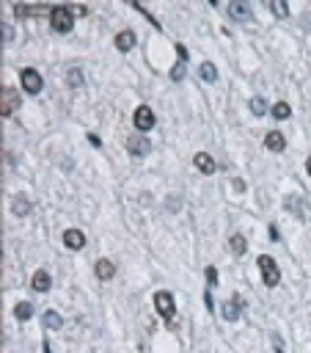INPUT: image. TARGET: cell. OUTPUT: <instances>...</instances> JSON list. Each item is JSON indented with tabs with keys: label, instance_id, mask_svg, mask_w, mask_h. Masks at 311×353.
Returning <instances> with one entry per match:
<instances>
[{
	"label": "cell",
	"instance_id": "obj_23",
	"mask_svg": "<svg viewBox=\"0 0 311 353\" xmlns=\"http://www.w3.org/2000/svg\"><path fill=\"white\" fill-rule=\"evenodd\" d=\"M66 80H69V86H72V88H80V86H83V75H80V69H69Z\"/></svg>",
	"mask_w": 311,
	"mask_h": 353
},
{
	"label": "cell",
	"instance_id": "obj_1",
	"mask_svg": "<svg viewBox=\"0 0 311 353\" xmlns=\"http://www.w3.org/2000/svg\"><path fill=\"white\" fill-rule=\"evenodd\" d=\"M50 25L55 28L58 33H69V31H72V25H74L72 9H69V6H55L52 14H50Z\"/></svg>",
	"mask_w": 311,
	"mask_h": 353
},
{
	"label": "cell",
	"instance_id": "obj_32",
	"mask_svg": "<svg viewBox=\"0 0 311 353\" xmlns=\"http://www.w3.org/2000/svg\"><path fill=\"white\" fill-rule=\"evenodd\" d=\"M275 353H284V350H281V348H278V350H275Z\"/></svg>",
	"mask_w": 311,
	"mask_h": 353
},
{
	"label": "cell",
	"instance_id": "obj_5",
	"mask_svg": "<svg viewBox=\"0 0 311 353\" xmlns=\"http://www.w3.org/2000/svg\"><path fill=\"white\" fill-rule=\"evenodd\" d=\"M17 108H20V94H17V88L3 86V97H0V113H3V116H11Z\"/></svg>",
	"mask_w": 311,
	"mask_h": 353
},
{
	"label": "cell",
	"instance_id": "obj_7",
	"mask_svg": "<svg viewBox=\"0 0 311 353\" xmlns=\"http://www.w3.org/2000/svg\"><path fill=\"white\" fill-rule=\"evenodd\" d=\"M20 80H22V88H25L28 94H39V91H42V75H39L36 69H22Z\"/></svg>",
	"mask_w": 311,
	"mask_h": 353
},
{
	"label": "cell",
	"instance_id": "obj_21",
	"mask_svg": "<svg viewBox=\"0 0 311 353\" xmlns=\"http://www.w3.org/2000/svg\"><path fill=\"white\" fill-rule=\"evenodd\" d=\"M270 113L275 116V119H289V113H292V108L286 102H275L273 108H270Z\"/></svg>",
	"mask_w": 311,
	"mask_h": 353
},
{
	"label": "cell",
	"instance_id": "obj_3",
	"mask_svg": "<svg viewBox=\"0 0 311 353\" xmlns=\"http://www.w3.org/2000/svg\"><path fill=\"white\" fill-rule=\"evenodd\" d=\"M259 268H262V279H265L267 287H275V284L281 281V270H278V265H275L273 257L262 254V257H259Z\"/></svg>",
	"mask_w": 311,
	"mask_h": 353
},
{
	"label": "cell",
	"instance_id": "obj_30",
	"mask_svg": "<svg viewBox=\"0 0 311 353\" xmlns=\"http://www.w3.org/2000/svg\"><path fill=\"white\" fill-rule=\"evenodd\" d=\"M306 171H308V177H311V157L306 160Z\"/></svg>",
	"mask_w": 311,
	"mask_h": 353
},
{
	"label": "cell",
	"instance_id": "obj_20",
	"mask_svg": "<svg viewBox=\"0 0 311 353\" xmlns=\"http://www.w3.org/2000/svg\"><path fill=\"white\" fill-rule=\"evenodd\" d=\"M42 320H44V326H47V328H52V331L63 326V320H61V315H58V312H44Z\"/></svg>",
	"mask_w": 311,
	"mask_h": 353
},
{
	"label": "cell",
	"instance_id": "obj_18",
	"mask_svg": "<svg viewBox=\"0 0 311 353\" xmlns=\"http://www.w3.org/2000/svg\"><path fill=\"white\" fill-rule=\"evenodd\" d=\"M11 213L14 215H28L31 213V202H28L25 196H14V202H11Z\"/></svg>",
	"mask_w": 311,
	"mask_h": 353
},
{
	"label": "cell",
	"instance_id": "obj_6",
	"mask_svg": "<svg viewBox=\"0 0 311 353\" xmlns=\"http://www.w3.org/2000/svg\"><path fill=\"white\" fill-rule=\"evenodd\" d=\"M127 149H130V155H135V157H143V155H149L151 144L143 133H135V135L127 138Z\"/></svg>",
	"mask_w": 311,
	"mask_h": 353
},
{
	"label": "cell",
	"instance_id": "obj_8",
	"mask_svg": "<svg viewBox=\"0 0 311 353\" xmlns=\"http://www.w3.org/2000/svg\"><path fill=\"white\" fill-rule=\"evenodd\" d=\"M63 246L72 249V251H80L86 246V234L80 232V229H66V232H63Z\"/></svg>",
	"mask_w": 311,
	"mask_h": 353
},
{
	"label": "cell",
	"instance_id": "obj_26",
	"mask_svg": "<svg viewBox=\"0 0 311 353\" xmlns=\"http://www.w3.org/2000/svg\"><path fill=\"white\" fill-rule=\"evenodd\" d=\"M273 11H275L278 17H286V14H289V9H286L284 0H275V3H273Z\"/></svg>",
	"mask_w": 311,
	"mask_h": 353
},
{
	"label": "cell",
	"instance_id": "obj_14",
	"mask_svg": "<svg viewBox=\"0 0 311 353\" xmlns=\"http://www.w3.org/2000/svg\"><path fill=\"white\" fill-rule=\"evenodd\" d=\"M97 276L102 281L113 279V276H116V265L110 262V260H105V257H102V260H97Z\"/></svg>",
	"mask_w": 311,
	"mask_h": 353
},
{
	"label": "cell",
	"instance_id": "obj_10",
	"mask_svg": "<svg viewBox=\"0 0 311 353\" xmlns=\"http://www.w3.org/2000/svg\"><path fill=\"white\" fill-rule=\"evenodd\" d=\"M240 307H243V298L234 296L228 304H223V309H220V312H223V317H226L228 323H234V320H240Z\"/></svg>",
	"mask_w": 311,
	"mask_h": 353
},
{
	"label": "cell",
	"instance_id": "obj_29",
	"mask_svg": "<svg viewBox=\"0 0 311 353\" xmlns=\"http://www.w3.org/2000/svg\"><path fill=\"white\" fill-rule=\"evenodd\" d=\"M89 141H91L94 146H99V144H102V141H99V135H94V133H89Z\"/></svg>",
	"mask_w": 311,
	"mask_h": 353
},
{
	"label": "cell",
	"instance_id": "obj_13",
	"mask_svg": "<svg viewBox=\"0 0 311 353\" xmlns=\"http://www.w3.org/2000/svg\"><path fill=\"white\" fill-rule=\"evenodd\" d=\"M31 287L36 292H47L52 287V279H50V273H47V270H36V273H33V281H31Z\"/></svg>",
	"mask_w": 311,
	"mask_h": 353
},
{
	"label": "cell",
	"instance_id": "obj_16",
	"mask_svg": "<svg viewBox=\"0 0 311 353\" xmlns=\"http://www.w3.org/2000/svg\"><path fill=\"white\" fill-rule=\"evenodd\" d=\"M228 249H231V254L243 257L245 251H248V243H245L243 234H231V238H228Z\"/></svg>",
	"mask_w": 311,
	"mask_h": 353
},
{
	"label": "cell",
	"instance_id": "obj_27",
	"mask_svg": "<svg viewBox=\"0 0 311 353\" xmlns=\"http://www.w3.org/2000/svg\"><path fill=\"white\" fill-rule=\"evenodd\" d=\"M11 36H14L11 25H9V22H3V44H6V42H11Z\"/></svg>",
	"mask_w": 311,
	"mask_h": 353
},
{
	"label": "cell",
	"instance_id": "obj_11",
	"mask_svg": "<svg viewBox=\"0 0 311 353\" xmlns=\"http://www.w3.org/2000/svg\"><path fill=\"white\" fill-rule=\"evenodd\" d=\"M193 163H196V168L198 171H204V174H215V160H212V155H207V152H198L196 157H193Z\"/></svg>",
	"mask_w": 311,
	"mask_h": 353
},
{
	"label": "cell",
	"instance_id": "obj_17",
	"mask_svg": "<svg viewBox=\"0 0 311 353\" xmlns=\"http://www.w3.org/2000/svg\"><path fill=\"white\" fill-rule=\"evenodd\" d=\"M14 317H17V320H31V317H33V304L31 301H20L14 307Z\"/></svg>",
	"mask_w": 311,
	"mask_h": 353
},
{
	"label": "cell",
	"instance_id": "obj_22",
	"mask_svg": "<svg viewBox=\"0 0 311 353\" xmlns=\"http://www.w3.org/2000/svg\"><path fill=\"white\" fill-rule=\"evenodd\" d=\"M267 102H265V99H262V97H254V99H251V113H254V116H265L267 113Z\"/></svg>",
	"mask_w": 311,
	"mask_h": 353
},
{
	"label": "cell",
	"instance_id": "obj_19",
	"mask_svg": "<svg viewBox=\"0 0 311 353\" xmlns=\"http://www.w3.org/2000/svg\"><path fill=\"white\" fill-rule=\"evenodd\" d=\"M198 75H201V80H207V83H215V80H218V69H215L209 61H207V64H201Z\"/></svg>",
	"mask_w": 311,
	"mask_h": 353
},
{
	"label": "cell",
	"instance_id": "obj_2",
	"mask_svg": "<svg viewBox=\"0 0 311 353\" xmlns=\"http://www.w3.org/2000/svg\"><path fill=\"white\" fill-rule=\"evenodd\" d=\"M154 309L160 317H166V320H174V312H177V304H174V296L168 290H160L154 292Z\"/></svg>",
	"mask_w": 311,
	"mask_h": 353
},
{
	"label": "cell",
	"instance_id": "obj_12",
	"mask_svg": "<svg viewBox=\"0 0 311 353\" xmlns=\"http://www.w3.org/2000/svg\"><path fill=\"white\" fill-rule=\"evenodd\" d=\"M265 146L270 152H284V146H286V138H284V133H278V130H270L267 133V138H265Z\"/></svg>",
	"mask_w": 311,
	"mask_h": 353
},
{
	"label": "cell",
	"instance_id": "obj_31",
	"mask_svg": "<svg viewBox=\"0 0 311 353\" xmlns=\"http://www.w3.org/2000/svg\"><path fill=\"white\" fill-rule=\"evenodd\" d=\"M44 353H52V350H50V342H44Z\"/></svg>",
	"mask_w": 311,
	"mask_h": 353
},
{
	"label": "cell",
	"instance_id": "obj_15",
	"mask_svg": "<svg viewBox=\"0 0 311 353\" xmlns=\"http://www.w3.org/2000/svg\"><path fill=\"white\" fill-rule=\"evenodd\" d=\"M116 47H119L121 52L132 50V47H135V33L132 31H119V33H116Z\"/></svg>",
	"mask_w": 311,
	"mask_h": 353
},
{
	"label": "cell",
	"instance_id": "obj_4",
	"mask_svg": "<svg viewBox=\"0 0 311 353\" xmlns=\"http://www.w3.org/2000/svg\"><path fill=\"white\" fill-rule=\"evenodd\" d=\"M132 122H135V127H138V133H146V130H151L154 127V110L149 108V105H138V110L132 113Z\"/></svg>",
	"mask_w": 311,
	"mask_h": 353
},
{
	"label": "cell",
	"instance_id": "obj_9",
	"mask_svg": "<svg viewBox=\"0 0 311 353\" xmlns=\"http://www.w3.org/2000/svg\"><path fill=\"white\" fill-rule=\"evenodd\" d=\"M228 14H231L234 20L248 22L251 20V6L245 3V0H234V3H228Z\"/></svg>",
	"mask_w": 311,
	"mask_h": 353
},
{
	"label": "cell",
	"instance_id": "obj_24",
	"mask_svg": "<svg viewBox=\"0 0 311 353\" xmlns=\"http://www.w3.org/2000/svg\"><path fill=\"white\" fill-rule=\"evenodd\" d=\"M215 284H218V270L209 265V268H207V290H212Z\"/></svg>",
	"mask_w": 311,
	"mask_h": 353
},
{
	"label": "cell",
	"instance_id": "obj_25",
	"mask_svg": "<svg viewBox=\"0 0 311 353\" xmlns=\"http://www.w3.org/2000/svg\"><path fill=\"white\" fill-rule=\"evenodd\" d=\"M182 78H185V61H179L177 67L171 69V80H182Z\"/></svg>",
	"mask_w": 311,
	"mask_h": 353
},
{
	"label": "cell",
	"instance_id": "obj_28",
	"mask_svg": "<svg viewBox=\"0 0 311 353\" xmlns=\"http://www.w3.org/2000/svg\"><path fill=\"white\" fill-rule=\"evenodd\" d=\"M177 52H179V58H182V61H187V50H185L182 44H177Z\"/></svg>",
	"mask_w": 311,
	"mask_h": 353
}]
</instances>
